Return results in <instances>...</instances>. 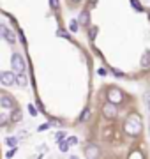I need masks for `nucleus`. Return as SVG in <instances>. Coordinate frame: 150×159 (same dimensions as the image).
Returning <instances> with one entry per match:
<instances>
[{"label": "nucleus", "mask_w": 150, "mask_h": 159, "mask_svg": "<svg viewBox=\"0 0 150 159\" xmlns=\"http://www.w3.org/2000/svg\"><path fill=\"white\" fill-rule=\"evenodd\" d=\"M131 4H133V7L136 11H143V7H141V4H139L138 0H131Z\"/></svg>", "instance_id": "14"}, {"label": "nucleus", "mask_w": 150, "mask_h": 159, "mask_svg": "<svg viewBox=\"0 0 150 159\" xmlns=\"http://www.w3.org/2000/svg\"><path fill=\"white\" fill-rule=\"evenodd\" d=\"M85 156H87L88 159H95L101 156V150H99L97 145H94V143H87L85 145Z\"/></svg>", "instance_id": "5"}, {"label": "nucleus", "mask_w": 150, "mask_h": 159, "mask_svg": "<svg viewBox=\"0 0 150 159\" xmlns=\"http://www.w3.org/2000/svg\"><path fill=\"white\" fill-rule=\"evenodd\" d=\"M2 83H4V85H14V83H16V74L12 73V71L2 73Z\"/></svg>", "instance_id": "6"}, {"label": "nucleus", "mask_w": 150, "mask_h": 159, "mask_svg": "<svg viewBox=\"0 0 150 159\" xmlns=\"http://www.w3.org/2000/svg\"><path fill=\"white\" fill-rule=\"evenodd\" d=\"M7 34H9V29H7L6 25H0V37H2V39H6Z\"/></svg>", "instance_id": "11"}, {"label": "nucleus", "mask_w": 150, "mask_h": 159, "mask_svg": "<svg viewBox=\"0 0 150 159\" xmlns=\"http://www.w3.org/2000/svg\"><path fill=\"white\" fill-rule=\"evenodd\" d=\"M78 20H73V21H71V25H69V29H71V32H78Z\"/></svg>", "instance_id": "12"}, {"label": "nucleus", "mask_w": 150, "mask_h": 159, "mask_svg": "<svg viewBox=\"0 0 150 159\" xmlns=\"http://www.w3.org/2000/svg\"><path fill=\"white\" fill-rule=\"evenodd\" d=\"M143 129V124H141V117L138 113H133L127 117V120L124 122V131H126L127 136H138Z\"/></svg>", "instance_id": "1"}, {"label": "nucleus", "mask_w": 150, "mask_h": 159, "mask_svg": "<svg viewBox=\"0 0 150 159\" xmlns=\"http://www.w3.org/2000/svg\"><path fill=\"white\" fill-rule=\"evenodd\" d=\"M29 111H30V115H34V117L37 115V111H35V108H34V106H29Z\"/></svg>", "instance_id": "22"}, {"label": "nucleus", "mask_w": 150, "mask_h": 159, "mask_svg": "<svg viewBox=\"0 0 150 159\" xmlns=\"http://www.w3.org/2000/svg\"><path fill=\"white\" fill-rule=\"evenodd\" d=\"M0 81H2V73H0Z\"/></svg>", "instance_id": "30"}, {"label": "nucleus", "mask_w": 150, "mask_h": 159, "mask_svg": "<svg viewBox=\"0 0 150 159\" xmlns=\"http://www.w3.org/2000/svg\"><path fill=\"white\" fill-rule=\"evenodd\" d=\"M9 120H11V117H7V115H0V127H2V125H6Z\"/></svg>", "instance_id": "13"}, {"label": "nucleus", "mask_w": 150, "mask_h": 159, "mask_svg": "<svg viewBox=\"0 0 150 159\" xmlns=\"http://www.w3.org/2000/svg\"><path fill=\"white\" fill-rule=\"evenodd\" d=\"M147 102H148V108H150V94L147 96Z\"/></svg>", "instance_id": "28"}, {"label": "nucleus", "mask_w": 150, "mask_h": 159, "mask_svg": "<svg viewBox=\"0 0 150 159\" xmlns=\"http://www.w3.org/2000/svg\"><path fill=\"white\" fill-rule=\"evenodd\" d=\"M12 67H14L16 73H23L25 71V58L20 53H14L12 55Z\"/></svg>", "instance_id": "4"}, {"label": "nucleus", "mask_w": 150, "mask_h": 159, "mask_svg": "<svg viewBox=\"0 0 150 159\" xmlns=\"http://www.w3.org/2000/svg\"><path fill=\"white\" fill-rule=\"evenodd\" d=\"M67 148H69V142H67V143L60 142V150H62V152H67Z\"/></svg>", "instance_id": "17"}, {"label": "nucleus", "mask_w": 150, "mask_h": 159, "mask_svg": "<svg viewBox=\"0 0 150 159\" xmlns=\"http://www.w3.org/2000/svg\"><path fill=\"white\" fill-rule=\"evenodd\" d=\"M76 143H78V140H76L74 136H73V138H69V145H76Z\"/></svg>", "instance_id": "23"}, {"label": "nucleus", "mask_w": 150, "mask_h": 159, "mask_svg": "<svg viewBox=\"0 0 150 159\" xmlns=\"http://www.w3.org/2000/svg\"><path fill=\"white\" fill-rule=\"evenodd\" d=\"M50 4H51V7L55 9V11L58 9V0H50Z\"/></svg>", "instance_id": "20"}, {"label": "nucleus", "mask_w": 150, "mask_h": 159, "mask_svg": "<svg viewBox=\"0 0 150 159\" xmlns=\"http://www.w3.org/2000/svg\"><path fill=\"white\" fill-rule=\"evenodd\" d=\"M103 115L106 117V119H110V120L117 119V115H118V110H117V104H115V102H111V101L106 102V104L103 106Z\"/></svg>", "instance_id": "2"}, {"label": "nucleus", "mask_w": 150, "mask_h": 159, "mask_svg": "<svg viewBox=\"0 0 150 159\" xmlns=\"http://www.w3.org/2000/svg\"><path fill=\"white\" fill-rule=\"evenodd\" d=\"M106 97H108V101L115 102V104H120V102L124 101V94H122V90H120V89H115V87L108 90Z\"/></svg>", "instance_id": "3"}, {"label": "nucleus", "mask_w": 150, "mask_h": 159, "mask_svg": "<svg viewBox=\"0 0 150 159\" xmlns=\"http://www.w3.org/2000/svg\"><path fill=\"white\" fill-rule=\"evenodd\" d=\"M95 34H97V29H95V27H92V29H90V32H88V35H90V39H95Z\"/></svg>", "instance_id": "16"}, {"label": "nucleus", "mask_w": 150, "mask_h": 159, "mask_svg": "<svg viewBox=\"0 0 150 159\" xmlns=\"http://www.w3.org/2000/svg\"><path fill=\"white\" fill-rule=\"evenodd\" d=\"M20 119V111H14V113H12V120H18Z\"/></svg>", "instance_id": "26"}, {"label": "nucleus", "mask_w": 150, "mask_h": 159, "mask_svg": "<svg viewBox=\"0 0 150 159\" xmlns=\"http://www.w3.org/2000/svg\"><path fill=\"white\" fill-rule=\"evenodd\" d=\"M16 83H18L20 87H27V83H29V81H27V76H25L23 73H20V74L16 76Z\"/></svg>", "instance_id": "10"}, {"label": "nucleus", "mask_w": 150, "mask_h": 159, "mask_svg": "<svg viewBox=\"0 0 150 159\" xmlns=\"http://www.w3.org/2000/svg\"><path fill=\"white\" fill-rule=\"evenodd\" d=\"M148 20H150V9H148Z\"/></svg>", "instance_id": "29"}, {"label": "nucleus", "mask_w": 150, "mask_h": 159, "mask_svg": "<svg viewBox=\"0 0 150 159\" xmlns=\"http://www.w3.org/2000/svg\"><path fill=\"white\" fill-rule=\"evenodd\" d=\"M65 138V133H57V142H62Z\"/></svg>", "instance_id": "21"}, {"label": "nucleus", "mask_w": 150, "mask_h": 159, "mask_svg": "<svg viewBox=\"0 0 150 159\" xmlns=\"http://www.w3.org/2000/svg\"><path fill=\"white\" fill-rule=\"evenodd\" d=\"M95 2H97V0H88V4H90V6H95Z\"/></svg>", "instance_id": "27"}, {"label": "nucleus", "mask_w": 150, "mask_h": 159, "mask_svg": "<svg viewBox=\"0 0 150 159\" xmlns=\"http://www.w3.org/2000/svg\"><path fill=\"white\" fill-rule=\"evenodd\" d=\"M88 115H90V111H88V110H85V111L81 113V117H80V122H85V120L88 119Z\"/></svg>", "instance_id": "15"}, {"label": "nucleus", "mask_w": 150, "mask_h": 159, "mask_svg": "<svg viewBox=\"0 0 150 159\" xmlns=\"http://www.w3.org/2000/svg\"><path fill=\"white\" fill-rule=\"evenodd\" d=\"M0 104H2L4 108H9V110L14 108V101H12L11 97H7V96H4L2 99H0Z\"/></svg>", "instance_id": "7"}, {"label": "nucleus", "mask_w": 150, "mask_h": 159, "mask_svg": "<svg viewBox=\"0 0 150 159\" xmlns=\"http://www.w3.org/2000/svg\"><path fill=\"white\" fill-rule=\"evenodd\" d=\"M7 145H16V140H14V138H9V140H7Z\"/></svg>", "instance_id": "24"}, {"label": "nucleus", "mask_w": 150, "mask_h": 159, "mask_svg": "<svg viewBox=\"0 0 150 159\" xmlns=\"http://www.w3.org/2000/svg\"><path fill=\"white\" fill-rule=\"evenodd\" d=\"M78 21H80L81 25H88V23H90V14H88L87 9H85V11H81L80 18H78Z\"/></svg>", "instance_id": "8"}, {"label": "nucleus", "mask_w": 150, "mask_h": 159, "mask_svg": "<svg viewBox=\"0 0 150 159\" xmlns=\"http://www.w3.org/2000/svg\"><path fill=\"white\" fill-rule=\"evenodd\" d=\"M57 35H60V37H65V39H69V35H67V32H64V30H58Z\"/></svg>", "instance_id": "19"}, {"label": "nucleus", "mask_w": 150, "mask_h": 159, "mask_svg": "<svg viewBox=\"0 0 150 159\" xmlns=\"http://www.w3.org/2000/svg\"><path fill=\"white\" fill-rule=\"evenodd\" d=\"M14 150H16V148H12V150H9V152L6 154V157H12V156H14Z\"/></svg>", "instance_id": "25"}, {"label": "nucleus", "mask_w": 150, "mask_h": 159, "mask_svg": "<svg viewBox=\"0 0 150 159\" xmlns=\"http://www.w3.org/2000/svg\"><path fill=\"white\" fill-rule=\"evenodd\" d=\"M129 157L131 159H138V157H143V154L141 152H133V154H129Z\"/></svg>", "instance_id": "18"}, {"label": "nucleus", "mask_w": 150, "mask_h": 159, "mask_svg": "<svg viewBox=\"0 0 150 159\" xmlns=\"http://www.w3.org/2000/svg\"><path fill=\"white\" fill-rule=\"evenodd\" d=\"M141 67L150 69V51H145L143 53V57H141Z\"/></svg>", "instance_id": "9"}, {"label": "nucleus", "mask_w": 150, "mask_h": 159, "mask_svg": "<svg viewBox=\"0 0 150 159\" xmlns=\"http://www.w3.org/2000/svg\"><path fill=\"white\" fill-rule=\"evenodd\" d=\"M73 2H81V0H73Z\"/></svg>", "instance_id": "31"}]
</instances>
